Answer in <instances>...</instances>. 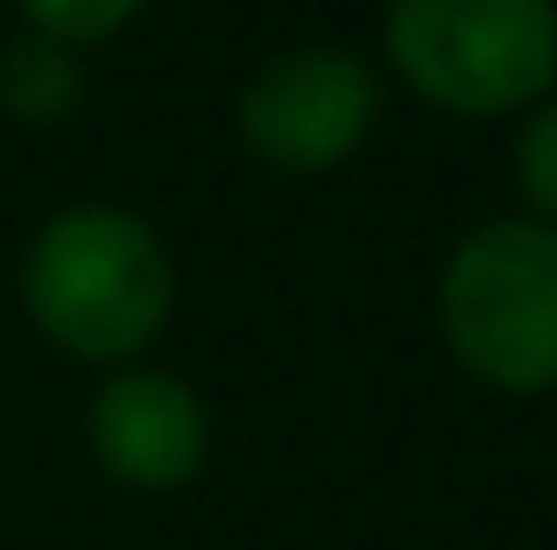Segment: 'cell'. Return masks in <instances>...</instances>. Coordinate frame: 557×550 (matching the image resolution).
Returning a JSON list of instances; mask_svg holds the SVG:
<instances>
[{"instance_id": "obj_1", "label": "cell", "mask_w": 557, "mask_h": 550, "mask_svg": "<svg viewBox=\"0 0 557 550\" xmlns=\"http://www.w3.org/2000/svg\"><path fill=\"white\" fill-rule=\"evenodd\" d=\"M170 297L163 240L121 205H71L28 240L22 303L71 360H135L170 325Z\"/></svg>"}, {"instance_id": "obj_2", "label": "cell", "mask_w": 557, "mask_h": 550, "mask_svg": "<svg viewBox=\"0 0 557 550\" xmlns=\"http://www.w3.org/2000/svg\"><path fill=\"white\" fill-rule=\"evenodd\" d=\"M437 325L473 382L502 396L557 388V226L494 220L466 234L437 283Z\"/></svg>"}, {"instance_id": "obj_3", "label": "cell", "mask_w": 557, "mask_h": 550, "mask_svg": "<svg viewBox=\"0 0 557 550\" xmlns=\"http://www.w3.org/2000/svg\"><path fill=\"white\" fill-rule=\"evenodd\" d=\"M388 64L445 113H522L557 85V0H395Z\"/></svg>"}, {"instance_id": "obj_4", "label": "cell", "mask_w": 557, "mask_h": 550, "mask_svg": "<svg viewBox=\"0 0 557 550\" xmlns=\"http://www.w3.org/2000/svg\"><path fill=\"white\" fill-rule=\"evenodd\" d=\"M381 107V78L368 57L354 50H289L275 64H261L240 92V141L255 149V163L311 177L332 170L368 141Z\"/></svg>"}, {"instance_id": "obj_5", "label": "cell", "mask_w": 557, "mask_h": 550, "mask_svg": "<svg viewBox=\"0 0 557 550\" xmlns=\"http://www.w3.org/2000/svg\"><path fill=\"white\" fill-rule=\"evenodd\" d=\"M205 452H212V424H205V402L190 396L177 374L121 367L113 382H99V396H92V459L121 487L170 495V487L198 480Z\"/></svg>"}, {"instance_id": "obj_6", "label": "cell", "mask_w": 557, "mask_h": 550, "mask_svg": "<svg viewBox=\"0 0 557 550\" xmlns=\"http://www.w3.org/2000/svg\"><path fill=\"white\" fill-rule=\"evenodd\" d=\"M78 92H85V78H78L71 42H50V36L28 28V36H14L8 50H0V107H8L14 121L50 127L78 107Z\"/></svg>"}, {"instance_id": "obj_7", "label": "cell", "mask_w": 557, "mask_h": 550, "mask_svg": "<svg viewBox=\"0 0 557 550\" xmlns=\"http://www.w3.org/2000/svg\"><path fill=\"white\" fill-rule=\"evenodd\" d=\"M22 8V22L36 28V36H50V42H107V36H121L127 22H135L149 0H14Z\"/></svg>"}, {"instance_id": "obj_8", "label": "cell", "mask_w": 557, "mask_h": 550, "mask_svg": "<svg viewBox=\"0 0 557 550\" xmlns=\"http://www.w3.org/2000/svg\"><path fill=\"white\" fill-rule=\"evenodd\" d=\"M516 184L536 205V220L557 226V99H536L516 135Z\"/></svg>"}]
</instances>
